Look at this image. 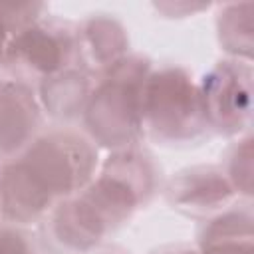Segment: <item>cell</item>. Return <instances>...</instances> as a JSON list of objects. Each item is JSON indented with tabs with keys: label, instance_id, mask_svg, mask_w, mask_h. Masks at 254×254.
<instances>
[{
	"label": "cell",
	"instance_id": "cell-1",
	"mask_svg": "<svg viewBox=\"0 0 254 254\" xmlns=\"http://www.w3.org/2000/svg\"><path fill=\"white\" fill-rule=\"evenodd\" d=\"M95 169L89 137L67 129L44 133L0 171V214L14 224L38 222L87 187Z\"/></svg>",
	"mask_w": 254,
	"mask_h": 254
},
{
	"label": "cell",
	"instance_id": "cell-2",
	"mask_svg": "<svg viewBox=\"0 0 254 254\" xmlns=\"http://www.w3.org/2000/svg\"><path fill=\"white\" fill-rule=\"evenodd\" d=\"M151 60L127 54L101 73L83 109L89 139L111 151L135 147L143 131V85Z\"/></svg>",
	"mask_w": 254,
	"mask_h": 254
},
{
	"label": "cell",
	"instance_id": "cell-3",
	"mask_svg": "<svg viewBox=\"0 0 254 254\" xmlns=\"http://www.w3.org/2000/svg\"><path fill=\"white\" fill-rule=\"evenodd\" d=\"M206 129L192 75L181 65L151 69L143 85V131L163 145H189Z\"/></svg>",
	"mask_w": 254,
	"mask_h": 254
},
{
	"label": "cell",
	"instance_id": "cell-4",
	"mask_svg": "<svg viewBox=\"0 0 254 254\" xmlns=\"http://www.w3.org/2000/svg\"><path fill=\"white\" fill-rule=\"evenodd\" d=\"M4 67L18 79L38 83L71 67H81L77 28L58 18L40 16L26 26L10 44Z\"/></svg>",
	"mask_w": 254,
	"mask_h": 254
},
{
	"label": "cell",
	"instance_id": "cell-5",
	"mask_svg": "<svg viewBox=\"0 0 254 254\" xmlns=\"http://www.w3.org/2000/svg\"><path fill=\"white\" fill-rule=\"evenodd\" d=\"M208 129L236 135L250 127L252 65L242 60L218 62L198 85Z\"/></svg>",
	"mask_w": 254,
	"mask_h": 254
},
{
	"label": "cell",
	"instance_id": "cell-6",
	"mask_svg": "<svg viewBox=\"0 0 254 254\" xmlns=\"http://www.w3.org/2000/svg\"><path fill=\"white\" fill-rule=\"evenodd\" d=\"M169 204L189 216H216L238 198L222 167L196 165L179 171L165 189Z\"/></svg>",
	"mask_w": 254,
	"mask_h": 254
},
{
	"label": "cell",
	"instance_id": "cell-7",
	"mask_svg": "<svg viewBox=\"0 0 254 254\" xmlns=\"http://www.w3.org/2000/svg\"><path fill=\"white\" fill-rule=\"evenodd\" d=\"M42 123V105L28 81L0 79V155L22 153Z\"/></svg>",
	"mask_w": 254,
	"mask_h": 254
},
{
	"label": "cell",
	"instance_id": "cell-8",
	"mask_svg": "<svg viewBox=\"0 0 254 254\" xmlns=\"http://www.w3.org/2000/svg\"><path fill=\"white\" fill-rule=\"evenodd\" d=\"M81 67L95 77L113 67L129 54V38L119 20L107 14H93L77 26Z\"/></svg>",
	"mask_w": 254,
	"mask_h": 254
},
{
	"label": "cell",
	"instance_id": "cell-9",
	"mask_svg": "<svg viewBox=\"0 0 254 254\" xmlns=\"http://www.w3.org/2000/svg\"><path fill=\"white\" fill-rule=\"evenodd\" d=\"M97 77L85 67H71L60 71L38 85V99L42 109L60 119H71L83 115L89 95Z\"/></svg>",
	"mask_w": 254,
	"mask_h": 254
},
{
	"label": "cell",
	"instance_id": "cell-10",
	"mask_svg": "<svg viewBox=\"0 0 254 254\" xmlns=\"http://www.w3.org/2000/svg\"><path fill=\"white\" fill-rule=\"evenodd\" d=\"M198 246V254H252L254 230L250 208H226L206 220Z\"/></svg>",
	"mask_w": 254,
	"mask_h": 254
},
{
	"label": "cell",
	"instance_id": "cell-11",
	"mask_svg": "<svg viewBox=\"0 0 254 254\" xmlns=\"http://www.w3.org/2000/svg\"><path fill=\"white\" fill-rule=\"evenodd\" d=\"M252 8L250 2L226 4L218 14V42L234 60L252 58Z\"/></svg>",
	"mask_w": 254,
	"mask_h": 254
},
{
	"label": "cell",
	"instance_id": "cell-12",
	"mask_svg": "<svg viewBox=\"0 0 254 254\" xmlns=\"http://www.w3.org/2000/svg\"><path fill=\"white\" fill-rule=\"evenodd\" d=\"M44 12V4H0V67H4L6 52L12 40L32 22H36Z\"/></svg>",
	"mask_w": 254,
	"mask_h": 254
},
{
	"label": "cell",
	"instance_id": "cell-13",
	"mask_svg": "<svg viewBox=\"0 0 254 254\" xmlns=\"http://www.w3.org/2000/svg\"><path fill=\"white\" fill-rule=\"evenodd\" d=\"M224 173L232 183L234 190L238 192V196L252 194V137L250 135H246L230 151Z\"/></svg>",
	"mask_w": 254,
	"mask_h": 254
},
{
	"label": "cell",
	"instance_id": "cell-14",
	"mask_svg": "<svg viewBox=\"0 0 254 254\" xmlns=\"http://www.w3.org/2000/svg\"><path fill=\"white\" fill-rule=\"evenodd\" d=\"M0 254H44L18 226H0Z\"/></svg>",
	"mask_w": 254,
	"mask_h": 254
},
{
	"label": "cell",
	"instance_id": "cell-15",
	"mask_svg": "<svg viewBox=\"0 0 254 254\" xmlns=\"http://www.w3.org/2000/svg\"><path fill=\"white\" fill-rule=\"evenodd\" d=\"M151 254H198V248H192L187 244H169V246H163Z\"/></svg>",
	"mask_w": 254,
	"mask_h": 254
},
{
	"label": "cell",
	"instance_id": "cell-16",
	"mask_svg": "<svg viewBox=\"0 0 254 254\" xmlns=\"http://www.w3.org/2000/svg\"><path fill=\"white\" fill-rule=\"evenodd\" d=\"M89 254H125L123 250H117V248H107V250H93Z\"/></svg>",
	"mask_w": 254,
	"mask_h": 254
}]
</instances>
